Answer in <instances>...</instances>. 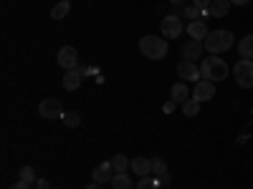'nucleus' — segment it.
Listing matches in <instances>:
<instances>
[{
    "mask_svg": "<svg viewBox=\"0 0 253 189\" xmlns=\"http://www.w3.org/2000/svg\"><path fill=\"white\" fill-rule=\"evenodd\" d=\"M200 76L205 81H213V83L223 81V78H228V63L223 58H218V56H208L200 63Z\"/></svg>",
    "mask_w": 253,
    "mask_h": 189,
    "instance_id": "obj_1",
    "label": "nucleus"
},
{
    "mask_svg": "<svg viewBox=\"0 0 253 189\" xmlns=\"http://www.w3.org/2000/svg\"><path fill=\"white\" fill-rule=\"evenodd\" d=\"M139 51L150 61H162L167 56V40L162 35H142L139 40Z\"/></svg>",
    "mask_w": 253,
    "mask_h": 189,
    "instance_id": "obj_2",
    "label": "nucleus"
},
{
    "mask_svg": "<svg viewBox=\"0 0 253 189\" xmlns=\"http://www.w3.org/2000/svg\"><path fill=\"white\" fill-rule=\"evenodd\" d=\"M205 51H210V53H225L230 46H233V33L230 31H225V28H220V31H213V33H208L205 35Z\"/></svg>",
    "mask_w": 253,
    "mask_h": 189,
    "instance_id": "obj_3",
    "label": "nucleus"
},
{
    "mask_svg": "<svg viewBox=\"0 0 253 189\" xmlns=\"http://www.w3.org/2000/svg\"><path fill=\"white\" fill-rule=\"evenodd\" d=\"M233 78L241 89H253V58H241L233 66Z\"/></svg>",
    "mask_w": 253,
    "mask_h": 189,
    "instance_id": "obj_4",
    "label": "nucleus"
},
{
    "mask_svg": "<svg viewBox=\"0 0 253 189\" xmlns=\"http://www.w3.org/2000/svg\"><path fill=\"white\" fill-rule=\"evenodd\" d=\"M38 116L43 119H61L63 116V106L58 98H43L38 103Z\"/></svg>",
    "mask_w": 253,
    "mask_h": 189,
    "instance_id": "obj_5",
    "label": "nucleus"
},
{
    "mask_svg": "<svg viewBox=\"0 0 253 189\" xmlns=\"http://www.w3.org/2000/svg\"><path fill=\"white\" fill-rule=\"evenodd\" d=\"M160 31H162L165 38H177V35L185 31L180 15H165V18H162V23H160Z\"/></svg>",
    "mask_w": 253,
    "mask_h": 189,
    "instance_id": "obj_6",
    "label": "nucleus"
},
{
    "mask_svg": "<svg viewBox=\"0 0 253 189\" xmlns=\"http://www.w3.org/2000/svg\"><path fill=\"white\" fill-rule=\"evenodd\" d=\"M177 76H180L185 83H187V81L198 83V81L203 78V76H200V68L195 66V61H185V58L177 63Z\"/></svg>",
    "mask_w": 253,
    "mask_h": 189,
    "instance_id": "obj_7",
    "label": "nucleus"
},
{
    "mask_svg": "<svg viewBox=\"0 0 253 189\" xmlns=\"http://www.w3.org/2000/svg\"><path fill=\"white\" fill-rule=\"evenodd\" d=\"M58 66L61 68H66V71H74L76 66H79V53H76V48L74 46H63L61 51H58Z\"/></svg>",
    "mask_w": 253,
    "mask_h": 189,
    "instance_id": "obj_8",
    "label": "nucleus"
},
{
    "mask_svg": "<svg viewBox=\"0 0 253 189\" xmlns=\"http://www.w3.org/2000/svg\"><path fill=\"white\" fill-rule=\"evenodd\" d=\"M215 96V83L213 81H205V78H200L198 83H195V89H193V98L195 101H210Z\"/></svg>",
    "mask_w": 253,
    "mask_h": 189,
    "instance_id": "obj_9",
    "label": "nucleus"
},
{
    "mask_svg": "<svg viewBox=\"0 0 253 189\" xmlns=\"http://www.w3.org/2000/svg\"><path fill=\"white\" fill-rule=\"evenodd\" d=\"M114 174H117V172H114L112 161H104V164L94 166V172H91V177H94V182H96V184H112Z\"/></svg>",
    "mask_w": 253,
    "mask_h": 189,
    "instance_id": "obj_10",
    "label": "nucleus"
},
{
    "mask_svg": "<svg viewBox=\"0 0 253 189\" xmlns=\"http://www.w3.org/2000/svg\"><path fill=\"white\" fill-rule=\"evenodd\" d=\"M203 51H205L203 40H193V38H190L187 43L182 46V58H185V61H198V58L203 56Z\"/></svg>",
    "mask_w": 253,
    "mask_h": 189,
    "instance_id": "obj_11",
    "label": "nucleus"
},
{
    "mask_svg": "<svg viewBox=\"0 0 253 189\" xmlns=\"http://www.w3.org/2000/svg\"><path fill=\"white\" fill-rule=\"evenodd\" d=\"M129 169L137 174V177H150L152 174V159H144V157H134Z\"/></svg>",
    "mask_w": 253,
    "mask_h": 189,
    "instance_id": "obj_12",
    "label": "nucleus"
},
{
    "mask_svg": "<svg viewBox=\"0 0 253 189\" xmlns=\"http://www.w3.org/2000/svg\"><path fill=\"white\" fill-rule=\"evenodd\" d=\"M170 98H172L175 103H180V106H182V103H185L187 98H193V94L187 91V83H185V81H177L175 86L170 89Z\"/></svg>",
    "mask_w": 253,
    "mask_h": 189,
    "instance_id": "obj_13",
    "label": "nucleus"
},
{
    "mask_svg": "<svg viewBox=\"0 0 253 189\" xmlns=\"http://www.w3.org/2000/svg\"><path fill=\"white\" fill-rule=\"evenodd\" d=\"M228 10H230V0H213L210 8L205 10V15L208 18H225Z\"/></svg>",
    "mask_w": 253,
    "mask_h": 189,
    "instance_id": "obj_14",
    "label": "nucleus"
},
{
    "mask_svg": "<svg viewBox=\"0 0 253 189\" xmlns=\"http://www.w3.org/2000/svg\"><path fill=\"white\" fill-rule=\"evenodd\" d=\"M208 26H205V20H190V26H187V35L193 38V40H205L208 35Z\"/></svg>",
    "mask_w": 253,
    "mask_h": 189,
    "instance_id": "obj_15",
    "label": "nucleus"
},
{
    "mask_svg": "<svg viewBox=\"0 0 253 189\" xmlns=\"http://www.w3.org/2000/svg\"><path fill=\"white\" fill-rule=\"evenodd\" d=\"M81 81H84V73L79 68L66 71V73H63V89H66V91H76L81 86Z\"/></svg>",
    "mask_w": 253,
    "mask_h": 189,
    "instance_id": "obj_16",
    "label": "nucleus"
},
{
    "mask_svg": "<svg viewBox=\"0 0 253 189\" xmlns=\"http://www.w3.org/2000/svg\"><path fill=\"white\" fill-rule=\"evenodd\" d=\"M112 189H134V182H132V177L126 172H119L112 179Z\"/></svg>",
    "mask_w": 253,
    "mask_h": 189,
    "instance_id": "obj_17",
    "label": "nucleus"
},
{
    "mask_svg": "<svg viewBox=\"0 0 253 189\" xmlns=\"http://www.w3.org/2000/svg\"><path fill=\"white\" fill-rule=\"evenodd\" d=\"M238 53L243 58H253V33H248L238 40Z\"/></svg>",
    "mask_w": 253,
    "mask_h": 189,
    "instance_id": "obj_18",
    "label": "nucleus"
},
{
    "mask_svg": "<svg viewBox=\"0 0 253 189\" xmlns=\"http://www.w3.org/2000/svg\"><path fill=\"white\" fill-rule=\"evenodd\" d=\"M69 10H71V3H69V0H61V3H56L51 8V18L53 20H63V18L69 15Z\"/></svg>",
    "mask_w": 253,
    "mask_h": 189,
    "instance_id": "obj_19",
    "label": "nucleus"
},
{
    "mask_svg": "<svg viewBox=\"0 0 253 189\" xmlns=\"http://www.w3.org/2000/svg\"><path fill=\"white\" fill-rule=\"evenodd\" d=\"M180 109H182V116L193 119V116H198V114H200V101H195V98H187Z\"/></svg>",
    "mask_w": 253,
    "mask_h": 189,
    "instance_id": "obj_20",
    "label": "nucleus"
},
{
    "mask_svg": "<svg viewBox=\"0 0 253 189\" xmlns=\"http://www.w3.org/2000/svg\"><path fill=\"white\" fill-rule=\"evenodd\" d=\"M61 121H63V126H66V129H76V126L81 124V116H79L76 111H63Z\"/></svg>",
    "mask_w": 253,
    "mask_h": 189,
    "instance_id": "obj_21",
    "label": "nucleus"
},
{
    "mask_svg": "<svg viewBox=\"0 0 253 189\" xmlns=\"http://www.w3.org/2000/svg\"><path fill=\"white\" fill-rule=\"evenodd\" d=\"M129 164H132V161L126 159L124 154H117V157L112 159V166H114V172H117V174H119V172H126V169H129Z\"/></svg>",
    "mask_w": 253,
    "mask_h": 189,
    "instance_id": "obj_22",
    "label": "nucleus"
},
{
    "mask_svg": "<svg viewBox=\"0 0 253 189\" xmlns=\"http://www.w3.org/2000/svg\"><path fill=\"white\" fill-rule=\"evenodd\" d=\"M182 15H185L187 20H205V18H208V15H205L200 8H195V5H187V8L182 10Z\"/></svg>",
    "mask_w": 253,
    "mask_h": 189,
    "instance_id": "obj_23",
    "label": "nucleus"
},
{
    "mask_svg": "<svg viewBox=\"0 0 253 189\" xmlns=\"http://www.w3.org/2000/svg\"><path fill=\"white\" fill-rule=\"evenodd\" d=\"M162 184H160V179H155V177H142L139 182H137V189H160Z\"/></svg>",
    "mask_w": 253,
    "mask_h": 189,
    "instance_id": "obj_24",
    "label": "nucleus"
},
{
    "mask_svg": "<svg viewBox=\"0 0 253 189\" xmlns=\"http://www.w3.org/2000/svg\"><path fill=\"white\" fill-rule=\"evenodd\" d=\"M152 174H157V177L167 174V161H165L162 157H155V159H152Z\"/></svg>",
    "mask_w": 253,
    "mask_h": 189,
    "instance_id": "obj_25",
    "label": "nucleus"
},
{
    "mask_svg": "<svg viewBox=\"0 0 253 189\" xmlns=\"http://www.w3.org/2000/svg\"><path fill=\"white\" fill-rule=\"evenodd\" d=\"M18 177L23 179V182H28V184H36V172H33V166H23Z\"/></svg>",
    "mask_w": 253,
    "mask_h": 189,
    "instance_id": "obj_26",
    "label": "nucleus"
},
{
    "mask_svg": "<svg viewBox=\"0 0 253 189\" xmlns=\"http://www.w3.org/2000/svg\"><path fill=\"white\" fill-rule=\"evenodd\" d=\"M210 3H213V0H193V5H195V8H200L203 13L210 8Z\"/></svg>",
    "mask_w": 253,
    "mask_h": 189,
    "instance_id": "obj_27",
    "label": "nucleus"
},
{
    "mask_svg": "<svg viewBox=\"0 0 253 189\" xmlns=\"http://www.w3.org/2000/svg\"><path fill=\"white\" fill-rule=\"evenodd\" d=\"M33 184H28V182H23V179H18L15 184H10V189H31Z\"/></svg>",
    "mask_w": 253,
    "mask_h": 189,
    "instance_id": "obj_28",
    "label": "nucleus"
},
{
    "mask_svg": "<svg viewBox=\"0 0 253 189\" xmlns=\"http://www.w3.org/2000/svg\"><path fill=\"white\" fill-rule=\"evenodd\" d=\"M162 111H165V114H172V111H175V101L170 98V101H167L165 106H162Z\"/></svg>",
    "mask_w": 253,
    "mask_h": 189,
    "instance_id": "obj_29",
    "label": "nucleus"
},
{
    "mask_svg": "<svg viewBox=\"0 0 253 189\" xmlns=\"http://www.w3.org/2000/svg\"><path fill=\"white\" fill-rule=\"evenodd\" d=\"M36 187H38V189H51V184H48L46 179H38V182H36Z\"/></svg>",
    "mask_w": 253,
    "mask_h": 189,
    "instance_id": "obj_30",
    "label": "nucleus"
},
{
    "mask_svg": "<svg viewBox=\"0 0 253 189\" xmlns=\"http://www.w3.org/2000/svg\"><path fill=\"white\" fill-rule=\"evenodd\" d=\"M251 0H230V5H248Z\"/></svg>",
    "mask_w": 253,
    "mask_h": 189,
    "instance_id": "obj_31",
    "label": "nucleus"
},
{
    "mask_svg": "<svg viewBox=\"0 0 253 189\" xmlns=\"http://www.w3.org/2000/svg\"><path fill=\"white\" fill-rule=\"evenodd\" d=\"M160 184H165V187H167V184H170V174H162V179H160Z\"/></svg>",
    "mask_w": 253,
    "mask_h": 189,
    "instance_id": "obj_32",
    "label": "nucleus"
},
{
    "mask_svg": "<svg viewBox=\"0 0 253 189\" xmlns=\"http://www.w3.org/2000/svg\"><path fill=\"white\" fill-rule=\"evenodd\" d=\"M86 189H101V184H96V182H91V184H89Z\"/></svg>",
    "mask_w": 253,
    "mask_h": 189,
    "instance_id": "obj_33",
    "label": "nucleus"
},
{
    "mask_svg": "<svg viewBox=\"0 0 253 189\" xmlns=\"http://www.w3.org/2000/svg\"><path fill=\"white\" fill-rule=\"evenodd\" d=\"M170 3H172V5H182V3H185V0H170Z\"/></svg>",
    "mask_w": 253,
    "mask_h": 189,
    "instance_id": "obj_34",
    "label": "nucleus"
},
{
    "mask_svg": "<svg viewBox=\"0 0 253 189\" xmlns=\"http://www.w3.org/2000/svg\"><path fill=\"white\" fill-rule=\"evenodd\" d=\"M51 189H56V187H51Z\"/></svg>",
    "mask_w": 253,
    "mask_h": 189,
    "instance_id": "obj_35",
    "label": "nucleus"
}]
</instances>
